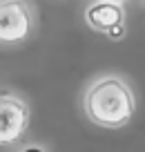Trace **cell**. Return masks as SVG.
Instances as JSON below:
<instances>
[{
  "label": "cell",
  "instance_id": "5b68a950",
  "mask_svg": "<svg viewBox=\"0 0 145 152\" xmlns=\"http://www.w3.org/2000/svg\"><path fill=\"white\" fill-rule=\"evenodd\" d=\"M123 36H125V25H121V27H116L114 31H109V38H112V40H121Z\"/></svg>",
  "mask_w": 145,
  "mask_h": 152
},
{
  "label": "cell",
  "instance_id": "277c9868",
  "mask_svg": "<svg viewBox=\"0 0 145 152\" xmlns=\"http://www.w3.org/2000/svg\"><path fill=\"white\" fill-rule=\"evenodd\" d=\"M85 20L92 29L96 31L109 34L116 27L125 25V9H123L118 2H109V0H98L94 5L87 7L85 11Z\"/></svg>",
  "mask_w": 145,
  "mask_h": 152
},
{
  "label": "cell",
  "instance_id": "6da1fadb",
  "mask_svg": "<svg viewBox=\"0 0 145 152\" xmlns=\"http://www.w3.org/2000/svg\"><path fill=\"white\" fill-rule=\"evenodd\" d=\"M83 105L92 123L109 130L127 125L136 110V101L130 85L116 76H103L96 83H92L85 92Z\"/></svg>",
  "mask_w": 145,
  "mask_h": 152
},
{
  "label": "cell",
  "instance_id": "3957f363",
  "mask_svg": "<svg viewBox=\"0 0 145 152\" xmlns=\"http://www.w3.org/2000/svg\"><path fill=\"white\" fill-rule=\"evenodd\" d=\"M29 119L31 112L23 99L11 94L0 96V148L20 141L29 128Z\"/></svg>",
  "mask_w": 145,
  "mask_h": 152
},
{
  "label": "cell",
  "instance_id": "8992f818",
  "mask_svg": "<svg viewBox=\"0 0 145 152\" xmlns=\"http://www.w3.org/2000/svg\"><path fill=\"white\" fill-rule=\"evenodd\" d=\"M20 152H45L42 148H38V145H27V148H23Z\"/></svg>",
  "mask_w": 145,
  "mask_h": 152
},
{
  "label": "cell",
  "instance_id": "52a82bcc",
  "mask_svg": "<svg viewBox=\"0 0 145 152\" xmlns=\"http://www.w3.org/2000/svg\"><path fill=\"white\" fill-rule=\"evenodd\" d=\"M109 2H118V5H121V2H125V0H109Z\"/></svg>",
  "mask_w": 145,
  "mask_h": 152
},
{
  "label": "cell",
  "instance_id": "7a4b0ae2",
  "mask_svg": "<svg viewBox=\"0 0 145 152\" xmlns=\"http://www.w3.org/2000/svg\"><path fill=\"white\" fill-rule=\"evenodd\" d=\"M34 31V16L23 0H0V43H25Z\"/></svg>",
  "mask_w": 145,
  "mask_h": 152
}]
</instances>
